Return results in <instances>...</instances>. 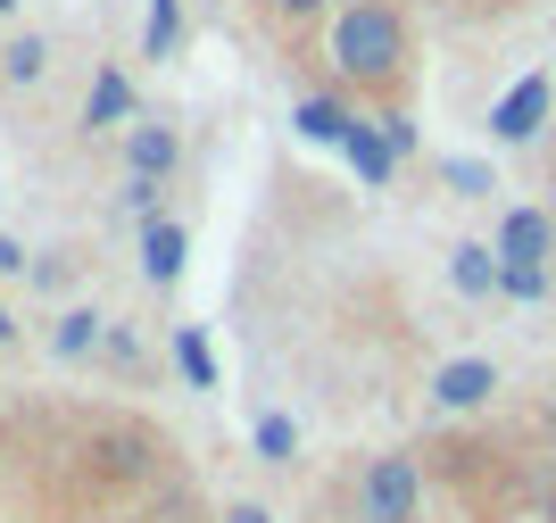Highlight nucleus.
Listing matches in <instances>:
<instances>
[{"mask_svg":"<svg viewBox=\"0 0 556 523\" xmlns=\"http://www.w3.org/2000/svg\"><path fill=\"white\" fill-rule=\"evenodd\" d=\"M407 67V25H399L391 0H357L332 17V75L357 91H391Z\"/></svg>","mask_w":556,"mask_h":523,"instance_id":"f257e3e1","label":"nucleus"},{"mask_svg":"<svg viewBox=\"0 0 556 523\" xmlns=\"http://www.w3.org/2000/svg\"><path fill=\"white\" fill-rule=\"evenodd\" d=\"M424 515V465L416 457H374L357 474V523H416Z\"/></svg>","mask_w":556,"mask_h":523,"instance_id":"f03ea898","label":"nucleus"},{"mask_svg":"<svg viewBox=\"0 0 556 523\" xmlns=\"http://www.w3.org/2000/svg\"><path fill=\"white\" fill-rule=\"evenodd\" d=\"M556 109V75H523V84L490 109V141H507V150H523V141H540V125H548Z\"/></svg>","mask_w":556,"mask_h":523,"instance_id":"7ed1b4c3","label":"nucleus"},{"mask_svg":"<svg viewBox=\"0 0 556 523\" xmlns=\"http://www.w3.org/2000/svg\"><path fill=\"white\" fill-rule=\"evenodd\" d=\"M490 390H498V365L490 358H448L441 374H432V408L441 415H473V408H490Z\"/></svg>","mask_w":556,"mask_h":523,"instance_id":"20e7f679","label":"nucleus"},{"mask_svg":"<svg viewBox=\"0 0 556 523\" xmlns=\"http://www.w3.org/2000/svg\"><path fill=\"white\" fill-rule=\"evenodd\" d=\"M556 258V225L540 208H507V225H498V266H548Z\"/></svg>","mask_w":556,"mask_h":523,"instance_id":"39448f33","label":"nucleus"},{"mask_svg":"<svg viewBox=\"0 0 556 523\" xmlns=\"http://www.w3.org/2000/svg\"><path fill=\"white\" fill-rule=\"evenodd\" d=\"M184 258H191V241H184L175 216L141 225V274H150V283H184Z\"/></svg>","mask_w":556,"mask_h":523,"instance_id":"423d86ee","label":"nucleus"},{"mask_svg":"<svg viewBox=\"0 0 556 523\" xmlns=\"http://www.w3.org/2000/svg\"><path fill=\"white\" fill-rule=\"evenodd\" d=\"M291 125H300V141H332V150H341V141H349V125H357V116H349L341 100H332V91H307L300 109H291Z\"/></svg>","mask_w":556,"mask_h":523,"instance_id":"0eeeda50","label":"nucleus"},{"mask_svg":"<svg viewBox=\"0 0 556 523\" xmlns=\"http://www.w3.org/2000/svg\"><path fill=\"white\" fill-rule=\"evenodd\" d=\"M498 274H507V266H498V250H482V241H457V250H448V283H457L465 299H490V291H498Z\"/></svg>","mask_w":556,"mask_h":523,"instance_id":"6e6552de","label":"nucleus"},{"mask_svg":"<svg viewBox=\"0 0 556 523\" xmlns=\"http://www.w3.org/2000/svg\"><path fill=\"white\" fill-rule=\"evenodd\" d=\"M341 150H349V166H357V175H366L374 191H382V183H391V166H399V150L382 141V125H366V116L349 125V141H341Z\"/></svg>","mask_w":556,"mask_h":523,"instance_id":"1a4fd4ad","label":"nucleus"},{"mask_svg":"<svg viewBox=\"0 0 556 523\" xmlns=\"http://www.w3.org/2000/svg\"><path fill=\"white\" fill-rule=\"evenodd\" d=\"M125 159H134V175L166 183V175H175V159H184V141L166 134V125H134V141H125Z\"/></svg>","mask_w":556,"mask_h":523,"instance_id":"9d476101","label":"nucleus"},{"mask_svg":"<svg viewBox=\"0 0 556 523\" xmlns=\"http://www.w3.org/2000/svg\"><path fill=\"white\" fill-rule=\"evenodd\" d=\"M184 42V0H150V17H141V59H175Z\"/></svg>","mask_w":556,"mask_h":523,"instance_id":"9b49d317","label":"nucleus"},{"mask_svg":"<svg viewBox=\"0 0 556 523\" xmlns=\"http://www.w3.org/2000/svg\"><path fill=\"white\" fill-rule=\"evenodd\" d=\"M84 116H92V125H125V116H134V84H125L116 67H100V75H92V100H84Z\"/></svg>","mask_w":556,"mask_h":523,"instance_id":"f8f14e48","label":"nucleus"},{"mask_svg":"<svg viewBox=\"0 0 556 523\" xmlns=\"http://www.w3.org/2000/svg\"><path fill=\"white\" fill-rule=\"evenodd\" d=\"M50 349H59V358H92V349H109V324H100L92 308H75V316H59Z\"/></svg>","mask_w":556,"mask_h":523,"instance_id":"ddd939ff","label":"nucleus"},{"mask_svg":"<svg viewBox=\"0 0 556 523\" xmlns=\"http://www.w3.org/2000/svg\"><path fill=\"white\" fill-rule=\"evenodd\" d=\"M175 365H184L191 390H216V358H208V333H200V324H175Z\"/></svg>","mask_w":556,"mask_h":523,"instance_id":"4468645a","label":"nucleus"},{"mask_svg":"<svg viewBox=\"0 0 556 523\" xmlns=\"http://www.w3.org/2000/svg\"><path fill=\"white\" fill-rule=\"evenodd\" d=\"M250 440H257V457H266V465H291V457H300V424H291L282 408H275V415H257V433H250Z\"/></svg>","mask_w":556,"mask_h":523,"instance_id":"2eb2a0df","label":"nucleus"},{"mask_svg":"<svg viewBox=\"0 0 556 523\" xmlns=\"http://www.w3.org/2000/svg\"><path fill=\"white\" fill-rule=\"evenodd\" d=\"M50 67V50H42V34H17V42H9V75H17V84H34V75Z\"/></svg>","mask_w":556,"mask_h":523,"instance_id":"dca6fc26","label":"nucleus"},{"mask_svg":"<svg viewBox=\"0 0 556 523\" xmlns=\"http://www.w3.org/2000/svg\"><path fill=\"white\" fill-rule=\"evenodd\" d=\"M100 457H109V474H141V465H150V440H141V433H116Z\"/></svg>","mask_w":556,"mask_h":523,"instance_id":"f3484780","label":"nucleus"},{"mask_svg":"<svg viewBox=\"0 0 556 523\" xmlns=\"http://www.w3.org/2000/svg\"><path fill=\"white\" fill-rule=\"evenodd\" d=\"M498 291H507V299H548V266H507V274H498Z\"/></svg>","mask_w":556,"mask_h":523,"instance_id":"a211bd4d","label":"nucleus"},{"mask_svg":"<svg viewBox=\"0 0 556 523\" xmlns=\"http://www.w3.org/2000/svg\"><path fill=\"white\" fill-rule=\"evenodd\" d=\"M441 175H448V183H457L465 200H482V191H490V166H482V159H448V166H441Z\"/></svg>","mask_w":556,"mask_h":523,"instance_id":"6ab92c4d","label":"nucleus"},{"mask_svg":"<svg viewBox=\"0 0 556 523\" xmlns=\"http://www.w3.org/2000/svg\"><path fill=\"white\" fill-rule=\"evenodd\" d=\"M125 208H134L141 225H159V183H150V175H125Z\"/></svg>","mask_w":556,"mask_h":523,"instance_id":"aec40b11","label":"nucleus"},{"mask_svg":"<svg viewBox=\"0 0 556 523\" xmlns=\"http://www.w3.org/2000/svg\"><path fill=\"white\" fill-rule=\"evenodd\" d=\"M374 125H382V141H391L399 159H407V150H416V125H407V116H374Z\"/></svg>","mask_w":556,"mask_h":523,"instance_id":"412c9836","label":"nucleus"},{"mask_svg":"<svg viewBox=\"0 0 556 523\" xmlns=\"http://www.w3.org/2000/svg\"><path fill=\"white\" fill-rule=\"evenodd\" d=\"M266 9H275V17H291V25H300V17H316L325 0H266Z\"/></svg>","mask_w":556,"mask_h":523,"instance_id":"4be33fe9","label":"nucleus"},{"mask_svg":"<svg viewBox=\"0 0 556 523\" xmlns=\"http://www.w3.org/2000/svg\"><path fill=\"white\" fill-rule=\"evenodd\" d=\"M0 274H34V266H25V250L9 241V233H0Z\"/></svg>","mask_w":556,"mask_h":523,"instance_id":"5701e85b","label":"nucleus"},{"mask_svg":"<svg viewBox=\"0 0 556 523\" xmlns=\"http://www.w3.org/2000/svg\"><path fill=\"white\" fill-rule=\"evenodd\" d=\"M225 523H275V515H266V507H250V499H241V507H225Z\"/></svg>","mask_w":556,"mask_h":523,"instance_id":"b1692460","label":"nucleus"},{"mask_svg":"<svg viewBox=\"0 0 556 523\" xmlns=\"http://www.w3.org/2000/svg\"><path fill=\"white\" fill-rule=\"evenodd\" d=\"M9 333H17V316H9V308H0V341H9Z\"/></svg>","mask_w":556,"mask_h":523,"instance_id":"393cba45","label":"nucleus"},{"mask_svg":"<svg viewBox=\"0 0 556 523\" xmlns=\"http://www.w3.org/2000/svg\"><path fill=\"white\" fill-rule=\"evenodd\" d=\"M548 523H556V482H548Z\"/></svg>","mask_w":556,"mask_h":523,"instance_id":"a878e982","label":"nucleus"},{"mask_svg":"<svg viewBox=\"0 0 556 523\" xmlns=\"http://www.w3.org/2000/svg\"><path fill=\"white\" fill-rule=\"evenodd\" d=\"M9 9H17V0H0V17H9Z\"/></svg>","mask_w":556,"mask_h":523,"instance_id":"bb28decb","label":"nucleus"}]
</instances>
